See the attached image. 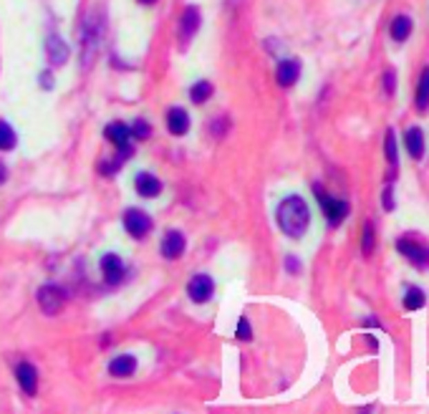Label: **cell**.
Wrapping results in <instances>:
<instances>
[{
  "instance_id": "obj_5",
  "label": "cell",
  "mask_w": 429,
  "mask_h": 414,
  "mask_svg": "<svg viewBox=\"0 0 429 414\" xmlns=\"http://www.w3.org/2000/svg\"><path fill=\"white\" fill-rule=\"evenodd\" d=\"M38 306H41L43 313L56 316L61 310V306H63V290L59 286H41L38 288Z\"/></svg>"
},
{
  "instance_id": "obj_6",
  "label": "cell",
  "mask_w": 429,
  "mask_h": 414,
  "mask_svg": "<svg viewBox=\"0 0 429 414\" xmlns=\"http://www.w3.org/2000/svg\"><path fill=\"white\" fill-rule=\"evenodd\" d=\"M212 293H214V283L205 273L194 275L192 281H190V286H187V296L192 298L194 304H208L210 298H212Z\"/></svg>"
},
{
  "instance_id": "obj_18",
  "label": "cell",
  "mask_w": 429,
  "mask_h": 414,
  "mask_svg": "<svg viewBox=\"0 0 429 414\" xmlns=\"http://www.w3.org/2000/svg\"><path fill=\"white\" fill-rule=\"evenodd\" d=\"M392 38L397 41V43H404L409 36H412V18L409 15H397L392 21Z\"/></svg>"
},
{
  "instance_id": "obj_9",
  "label": "cell",
  "mask_w": 429,
  "mask_h": 414,
  "mask_svg": "<svg viewBox=\"0 0 429 414\" xmlns=\"http://www.w3.org/2000/svg\"><path fill=\"white\" fill-rule=\"evenodd\" d=\"M182 253H185V237H182L179 230H170L162 237V255L167 260H177Z\"/></svg>"
},
{
  "instance_id": "obj_17",
  "label": "cell",
  "mask_w": 429,
  "mask_h": 414,
  "mask_svg": "<svg viewBox=\"0 0 429 414\" xmlns=\"http://www.w3.org/2000/svg\"><path fill=\"white\" fill-rule=\"evenodd\" d=\"M109 371L114 374V377H132L134 371H137V359L129 354L117 356V359L109 364Z\"/></svg>"
},
{
  "instance_id": "obj_11",
  "label": "cell",
  "mask_w": 429,
  "mask_h": 414,
  "mask_svg": "<svg viewBox=\"0 0 429 414\" xmlns=\"http://www.w3.org/2000/svg\"><path fill=\"white\" fill-rule=\"evenodd\" d=\"M46 53H48L51 66H63L68 61V46L63 43L59 36H48V41H46Z\"/></svg>"
},
{
  "instance_id": "obj_15",
  "label": "cell",
  "mask_w": 429,
  "mask_h": 414,
  "mask_svg": "<svg viewBox=\"0 0 429 414\" xmlns=\"http://www.w3.org/2000/svg\"><path fill=\"white\" fill-rule=\"evenodd\" d=\"M404 144H407L409 157H412V159H422L424 157V132L419 129V126L407 129V134H404Z\"/></svg>"
},
{
  "instance_id": "obj_27",
  "label": "cell",
  "mask_w": 429,
  "mask_h": 414,
  "mask_svg": "<svg viewBox=\"0 0 429 414\" xmlns=\"http://www.w3.org/2000/svg\"><path fill=\"white\" fill-rule=\"evenodd\" d=\"M237 339L240 341H250L252 339L250 321H248V318H240V321H237Z\"/></svg>"
},
{
  "instance_id": "obj_23",
  "label": "cell",
  "mask_w": 429,
  "mask_h": 414,
  "mask_svg": "<svg viewBox=\"0 0 429 414\" xmlns=\"http://www.w3.org/2000/svg\"><path fill=\"white\" fill-rule=\"evenodd\" d=\"M386 159H389L392 167L399 164V149H397V134H394V129L386 132Z\"/></svg>"
},
{
  "instance_id": "obj_31",
  "label": "cell",
  "mask_w": 429,
  "mask_h": 414,
  "mask_svg": "<svg viewBox=\"0 0 429 414\" xmlns=\"http://www.w3.org/2000/svg\"><path fill=\"white\" fill-rule=\"evenodd\" d=\"M6 177H8V172H6V167L0 164V182H6Z\"/></svg>"
},
{
  "instance_id": "obj_28",
  "label": "cell",
  "mask_w": 429,
  "mask_h": 414,
  "mask_svg": "<svg viewBox=\"0 0 429 414\" xmlns=\"http://www.w3.org/2000/svg\"><path fill=\"white\" fill-rule=\"evenodd\" d=\"M384 86H386V94H389V97H392L394 91H397V76H394V71H386Z\"/></svg>"
},
{
  "instance_id": "obj_14",
  "label": "cell",
  "mask_w": 429,
  "mask_h": 414,
  "mask_svg": "<svg viewBox=\"0 0 429 414\" xmlns=\"http://www.w3.org/2000/svg\"><path fill=\"white\" fill-rule=\"evenodd\" d=\"M179 38L182 41H190V38L197 33V28H200V10L194 6L185 8V15H182V23H179Z\"/></svg>"
},
{
  "instance_id": "obj_3",
  "label": "cell",
  "mask_w": 429,
  "mask_h": 414,
  "mask_svg": "<svg viewBox=\"0 0 429 414\" xmlns=\"http://www.w3.org/2000/svg\"><path fill=\"white\" fill-rule=\"evenodd\" d=\"M101 36H104V26L99 21V15H91L89 21L83 23V30H81V43H83L81 51H86V59H83L86 66L94 61V53H97L99 43H101Z\"/></svg>"
},
{
  "instance_id": "obj_16",
  "label": "cell",
  "mask_w": 429,
  "mask_h": 414,
  "mask_svg": "<svg viewBox=\"0 0 429 414\" xmlns=\"http://www.w3.org/2000/svg\"><path fill=\"white\" fill-rule=\"evenodd\" d=\"M129 137H132V129L121 121H114V124L106 126V139L114 141L119 149H129Z\"/></svg>"
},
{
  "instance_id": "obj_24",
  "label": "cell",
  "mask_w": 429,
  "mask_h": 414,
  "mask_svg": "<svg viewBox=\"0 0 429 414\" xmlns=\"http://www.w3.org/2000/svg\"><path fill=\"white\" fill-rule=\"evenodd\" d=\"M15 132L10 129V124L8 121H0V149L3 152H8V149H13L15 147Z\"/></svg>"
},
{
  "instance_id": "obj_7",
  "label": "cell",
  "mask_w": 429,
  "mask_h": 414,
  "mask_svg": "<svg viewBox=\"0 0 429 414\" xmlns=\"http://www.w3.org/2000/svg\"><path fill=\"white\" fill-rule=\"evenodd\" d=\"M124 228L129 230V235L132 237H144L149 235V230H152V220H149V215H144L141 210H126L124 213Z\"/></svg>"
},
{
  "instance_id": "obj_4",
  "label": "cell",
  "mask_w": 429,
  "mask_h": 414,
  "mask_svg": "<svg viewBox=\"0 0 429 414\" xmlns=\"http://www.w3.org/2000/svg\"><path fill=\"white\" fill-rule=\"evenodd\" d=\"M313 193H316V197L321 200V207H323V215L328 217V222H331V225H341V222H343V217L348 215V202L336 200V197H328V195H323V190H321L319 185L313 187Z\"/></svg>"
},
{
  "instance_id": "obj_1",
  "label": "cell",
  "mask_w": 429,
  "mask_h": 414,
  "mask_svg": "<svg viewBox=\"0 0 429 414\" xmlns=\"http://www.w3.org/2000/svg\"><path fill=\"white\" fill-rule=\"evenodd\" d=\"M308 222H311V213H308V205H306L303 197L298 195H290L281 202L278 207V225L288 237H303V233L308 230Z\"/></svg>"
},
{
  "instance_id": "obj_32",
  "label": "cell",
  "mask_w": 429,
  "mask_h": 414,
  "mask_svg": "<svg viewBox=\"0 0 429 414\" xmlns=\"http://www.w3.org/2000/svg\"><path fill=\"white\" fill-rule=\"evenodd\" d=\"M139 3H144V6H152V3H157V0H139Z\"/></svg>"
},
{
  "instance_id": "obj_13",
  "label": "cell",
  "mask_w": 429,
  "mask_h": 414,
  "mask_svg": "<svg viewBox=\"0 0 429 414\" xmlns=\"http://www.w3.org/2000/svg\"><path fill=\"white\" fill-rule=\"evenodd\" d=\"M134 187H137V193L141 197H157L159 190H162V182L154 177V175H149V172H139L137 177H134Z\"/></svg>"
},
{
  "instance_id": "obj_21",
  "label": "cell",
  "mask_w": 429,
  "mask_h": 414,
  "mask_svg": "<svg viewBox=\"0 0 429 414\" xmlns=\"http://www.w3.org/2000/svg\"><path fill=\"white\" fill-rule=\"evenodd\" d=\"M424 304H427L424 290L417 288V286H409L407 293H404V308L407 310H419V308H424Z\"/></svg>"
},
{
  "instance_id": "obj_22",
  "label": "cell",
  "mask_w": 429,
  "mask_h": 414,
  "mask_svg": "<svg viewBox=\"0 0 429 414\" xmlns=\"http://www.w3.org/2000/svg\"><path fill=\"white\" fill-rule=\"evenodd\" d=\"M210 97H212V83H210V81L194 83L192 91H190V99H192L194 103H205Z\"/></svg>"
},
{
  "instance_id": "obj_8",
  "label": "cell",
  "mask_w": 429,
  "mask_h": 414,
  "mask_svg": "<svg viewBox=\"0 0 429 414\" xmlns=\"http://www.w3.org/2000/svg\"><path fill=\"white\" fill-rule=\"evenodd\" d=\"M15 379H18L21 389L28 394V397H33V394H36V389H38V371H36V366H33V364H28V362L18 364V366H15Z\"/></svg>"
},
{
  "instance_id": "obj_20",
  "label": "cell",
  "mask_w": 429,
  "mask_h": 414,
  "mask_svg": "<svg viewBox=\"0 0 429 414\" xmlns=\"http://www.w3.org/2000/svg\"><path fill=\"white\" fill-rule=\"evenodd\" d=\"M415 101H417V109L422 111H429V66L422 71V76H419V83H417V94H415Z\"/></svg>"
},
{
  "instance_id": "obj_25",
  "label": "cell",
  "mask_w": 429,
  "mask_h": 414,
  "mask_svg": "<svg viewBox=\"0 0 429 414\" xmlns=\"http://www.w3.org/2000/svg\"><path fill=\"white\" fill-rule=\"evenodd\" d=\"M361 248H363V255H371V253H374V225H371V222H366V225H363Z\"/></svg>"
},
{
  "instance_id": "obj_10",
  "label": "cell",
  "mask_w": 429,
  "mask_h": 414,
  "mask_svg": "<svg viewBox=\"0 0 429 414\" xmlns=\"http://www.w3.org/2000/svg\"><path fill=\"white\" fill-rule=\"evenodd\" d=\"M101 273H104V281L109 286H119V283L124 281V263L117 255H104V260H101Z\"/></svg>"
},
{
  "instance_id": "obj_29",
  "label": "cell",
  "mask_w": 429,
  "mask_h": 414,
  "mask_svg": "<svg viewBox=\"0 0 429 414\" xmlns=\"http://www.w3.org/2000/svg\"><path fill=\"white\" fill-rule=\"evenodd\" d=\"M394 187L392 185H386V190H384V210H394Z\"/></svg>"
},
{
  "instance_id": "obj_30",
  "label": "cell",
  "mask_w": 429,
  "mask_h": 414,
  "mask_svg": "<svg viewBox=\"0 0 429 414\" xmlns=\"http://www.w3.org/2000/svg\"><path fill=\"white\" fill-rule=\"evenodd\" d=\"M286 266H288L290 273H298V268H301V263H298L296 258H286Z\"/></svg>"
},
{
  "instance_id": "obj_26",
  "label": "cell",
  "mask_w": 429,
  "mask_h": 414,
  "mask_svg": "<svg viewBox=\"0 0 429 414\" xmlns=\"http://www.w3.org/2000/svg\"><path fill=\"white\" fill-rule=\"evenodd\" d=\"M132 129V134L137 137V139H149V134H152V129H149L147 121H141V119H137L134 121V126H129Z\"/></svg>"
},
{
  "instance_id": "obj_2",
  "label": "cell",
  "mask_w": 429,
  "mask_h": 414,
  "mask_svg": "<svg viewBox=\"0 0 429 414\" xmlns=\"http://www.w3.org/2000/svg\"><path fill=\"white\" fill-rule=\"evenodd\" d=\"M397 250L417 268H429V245L417 240L415 235H404L397 240Z\"/></svg>"
},
{
  "instance_id": "obj_12",
  "label": "cell",
  "mask_w": 429,
  "mask_h": 414,
  "mask_svg": "<svg viewBox=\"0 0 429 414\" xmlns=\"http://www.w3.org/2000/svg\"><path fill=\"white\" fill-rule=\"evenodd\" d=\"M298 76H301V63H298V61H281V63H278L275 79H278V83H281L283 89L293 86V83L298 81Z\"/></svg>"
},
{
  "instance_id": "obj_19",
  "label": "cell",
  "mask_w": 429,
  "mask_h": 414,
  "mask_svg": "<svg viewBox=\"0 0 429 414\" xmlns=\"http://www.w3.org/2000/svg\"><path fill=\"white\" fill-rule=\"evenodd\" d=\"M167 124H170V132L179 137V134H185L187 129H190V117H187L185 109L174 106V109L170 111V117H167Z\"/></svg>"
}]
</instances>
